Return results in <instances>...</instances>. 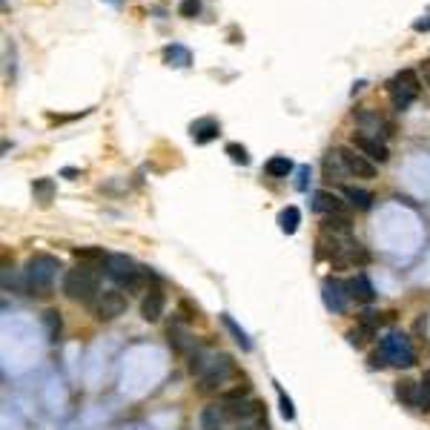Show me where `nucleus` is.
Wrapping results in <instances>:
<instances>
[{"label":"nucleus","mask_w":430,"mask_h":430,"mask_svg":"<svg viewBox=\"0 0 430 430\" xmlns=\"http://www.w3.org/2000/svg\"><path fill=\"white\" fill-rule=\"evenodd\" d=\"M353 147H356L358 152H362V155H367L370 161H379V164H385V161L390 158L387 143L379 141V135H370V132H356Z\"/></svg>","instance_id":"nucleus-12"},{"label":"nucleus","mask_w":430,"mask_h":430,"mask_svg":"<svg viewBox=\"0 0 430 430\" xmlns=\"http://www.w3.org/2000/svg\"><path fill=\"white\" fill-rule=\"evenodd\" d=\"M190 132H192V141L195 143H209L212 138H218L221 127H218V121H215V118H201V121L192 123Z\"/></svg>","instance_id":"nucleus-18"},{"label":"nucleus","mask_w":430,"mask_h":430,"mask_svg":"<svg viewBox=\"0 0 430 430\" xmlns=\"http://www.w3.org/2000/svg\"><path fill=\"white\" fill-rule=\"evenodd\" d=\"M63 293L66 298L78 304H95L101 298V273L98 264H78L75 270H69L63 276Z\"/></svg>","instance_id":"nucleus-2"},{"label":"nucleus","mask_w":430,"mask_h":430,"mask_svg":"<svg viewBox=\"0 0 430 430\" xmlns=\"http://www.w3.org/2000/svg\"><path fill=\"white\" fill-rule=\"evenodd\" d=\"M298 224H301V212H298V207H287V209H281V215H278V227H281V232L293 236V232L298 229Z\"/></svg>","instance_id":"nucleus-24"},{"label":"nucleus","mask_w":430,"mask_h":430,"mask_svg":"<svg viewBox=\"0 0 430 430\" xmlns=\"http://www.w3.org/2000/svg\"><path fill=\"white\" fill-rule=\"evenodd\" d=\"M347 293H350L353 301H362V304L373 301V296H376L373 284H370V278H367L365 273H356V276L347 281Z\"/></svg>","instance_id":"nucleus-17"},{"label":"nucleus","mask_w":430,"mask_h":430,"mask_svg":"<svg viewBox=\"0 0 430 430\" xmlns=\"http://www.w3.org/2000/svg\"><path fill=\"white\" fill-rule=\"evenodd\" d=\"M419 86H422V81H419L416 72H413V69H402L399 75L387 83V92H390V103H393V110H396V112H405L407 106L416 101Z\"/></svg>","instance_id":"nucleus-3"},{"label":"nucleus","mask_w":430,"mask_h":430,"mask_svg":"<svg viewBox=\"0 0 430 430\" xmlns=\"http://www.w3.org/2000/svg\"><path fill=\"white\" fill-rule=\"evenodd\" d=\"M178 14L181 17H198L201 14V0H181V3H178Z\"/></svg>","instance_id":"nucleus-28"},{"label":"nucleus","mask_w":430,"mask_h":430,"mask_svg":"<svg viewBox=\"0 0 430 430\" xmlns=\"http://www.w3.org/2000/svg\"><path fill=\"white\" fill-rule=\"evenodd\" d=\"M221 321H224V327H227L232 336H236V342H238L244 350H249V347H253V342H249V338H247V333H244V330H241V327H238V325H236V321H232L229 316H221Z\"/></svg>","instance_id":"nucleus-26"},{"label":"nucleus","mask_w":430,"mask_h":430,"mask_svg":"<svg viewBox=\"0 0 430 430\" xmlns=\"http://www.w3.org/2000/svg\"><path fill=\"white\" fill-rule=\"evenodd\" d=\"M164 61H167L170 66L184 69V66H190V63H192V55H190V49H187V46L172 43V46H167V49H164Z\"/></svg>","instance_id":"nucleus-20"},{"label":"nucleus","mask_w":430,"mask_h":430,"mask_svg":"<svg viewBox=\"0 0 430 430\" xmlns=\"http://www.w3.org/2000/svg\"><path fill=\"white\" fill-rule=\"evenodd\" d=\"M367 249L358 244V241H347L342 249H338V256L330 261L336 270H356V267H365L367 264Z\"/></svg>","instance_id":"nucleus-11"},{"label":"nucleus","mask_w":430,"mask_h":430,"mask_svg":"<svg viewBox=\"0 0 430 430\" xmlns=\"http://www.w3.org/2000/svg\"><path fill=\"white\" fill-rule=\"evenodd\" d=\"M419 72H422V78H424V86H430V58H424V61H422Z\"/></svg>","instance_id":"nucleus-33"},{"label":"nucleus","mask_w":430,"mask_h":430,"mask_svg":"<svg viewBox=\"0 0 430 430\" xmlns=\"http://www.w3.org/2000/svg\"><path fill=\"white\" fill-rule=\"evenodd\" d=\"M167 338H170V347L175 353H181V356H190L195 350V338L190 336L184 321H172V325L167 327Z\"/></svg>","instance_id":"nucleus-14"},{"label":"nucleus","mask_w":430,"mask_h":430,"mask_svg":"<svg viewBox=\"0 0 430 430\" xmlns=\"http://www.w3.org/2000/svg\"><path fill=\"white\" fill-rule=\"evenodd\" d=\"M413 29H416V32H427V29H430V14H427V17H422V21H416V23H413Z\"/></svg>","instance_id":"nucleus-34"},{"label":"nucleus","mask_w":430,"mask_h":430,"mask_svg":"<svg viewBox=\"0 0 430 430\" xmlns=\"http://www.w3.org/2000/svg\"><path fill=\"white\" fill-rule=\"evenodd\" d=\"M218 405L224 407V413L229 422H247L256 416V405L247 399V390L244 387H232L227 393H221Z\"/></svg>","instance_id":"nucleus-5"},{"label":"nucleus","mask_w":430,"mask_h":430,"mask_svg":"<svg viewBox=\"0 0 430 430\" xmlns=\"http://www.w3.org/2000/svg\"><path fill=\"white\" fill-rule=\"evenodd\" d=\"M321 298H325V307L330 313H345L347 310V301H350L347 284L338 281V278H327L325 284H321Z\"/></svg>","instance_id":"nucleus-10"},{"label":"nucleus","mask_w":430,"mask_h":430,"mask_svg":"<svg viewBox=\"0 0 430 430\" xmlns=\"http://www.w3.org/2000/svg\"><path fill=\"white\" fill-rule=\"evenodd\" d=\"M419 410H424V413H430V385L422 382V396H419Z\"/></svg>","instance_id":"nucleus-30"},{"label":"nucleus","mask_w":430,"mask_h":430,"mask_svg":"<svg viewBox=\"0 0 430 430\" xmlns=\"http://www.w3.org/2000/svg\"><path fill=\"white\" fill-rule=\"evenodd\" d=\"M43 327H46V338H49V342H58V338H61V327H63L61 313L58 310H46L43 313Z\"/></svg>","instance_id":"nucleus-25"},{"label":"nucleus","mask_w":430,"mask_h":430,"mask_svg":"<svg viewBox=\"0 0 430 430\" xmlns=\"http://www.w3.org/2000/svg\"><path fill=\"white\" fill-rule=\"evenodd\" d=\"M336 155H338V161H342L345 172L353 175V178H376V172H379L373 161L367 155H362L356 147H342V150H336Z\"/></svg>","instance_id":"nucleus-7"},{"label":"nucleus","mask_w":430,"mask_h":430,"mask_svg":"<svg viewBox=\"0 0 430 430\" xmlns=\"http://www.w3.org/2000/svg\"><path fill=\"white\" fill-rule=\"evenodd\" d=\"M267 175H273V178H287L293 172V161L287 158V155H276V158H270L267 161Z\"/></svg>","instance_id":"nucleus-23"},{"label":"nucleus","mask_w":430,"mask_h":430,"mask_svg":"<svg viewBox=\"0 0 430 430\" xmlns=\"http://www.w3.org/2000/svg\"><path fill=\"white\" fill-rule=\"evenodd\" d=\"M373 336H376V325H373L370 318H362V321H358V325L347 333V342H350L353 347H365Z\"/></svg>","instance_id":"nucleus-19"},{"label":"nucleus","mask_w":430,"mask_h":430,"mask_svg":"<svg viewBox=\"0 0 430 430\" xmlns=\"http://www.w3.org/2000/svg\"><path fill=\"white\" fill-rule=\"evenodd\" d=\"M307 178H310V167H298V181H296V187H298V190H307Z\"/></svg>","instance_id":"nucleus-32"},{"label":"nucleus","mask_w":430,"mask_h":430,"mask_svg":"<svg viewBox=\"0 0 430 430\" xmlns=\"http://www.w3.org/2000/svg\"><path fill=\"white\" fill-rule=\"evenodd\" d=\"M198 424H201V430H227L229 419H227L221 405H207L198 416Z\"/></svg>","instance_id":"nucleus-16"},{"label":"nucleus","mask_w":430,"mask_h":430,"mask_svg":"<svg viewBox=\"0 0 430 430\" xmlns=\"http://www.w3.org/2000/svg\"><path fill=\"white\" fill-rule=\"evenodd\" d=\"M313 209L321 212V215H347L345 201L338 198L336 192H327V190L313 192Z\"/></svg>","instance_id":"nucleus-15"},{"label":"nucleus","mask_w":430,"mask_h":430,"mask_svg":"<svg viewBox=\"0 0 430 430\" xmlns=\"http://www.w3.org/2000/svg\"><path fill=\"white\" fill-rule=\"evenodd\" d=\"M32 192L46 204V201L52 198V181H49V178H41V181H34V184H32Z\"/></svg>","instance_id":"nucleus-29"},{"label":"nucleus","mask_w":430,"mask_h":430,"mask_svg":"<svg viewBox=\"0 0 430 430\" xmlns=\"http://www.w3.org/2000/svg\"><path fill=\"white\" fill-rule=\"evenodd\" d=\"M103 270H106V276H110L118 287H123V284H127V281L141 270V267H138L130 256H123V253H110V256H106V261H103Z\"/></svg>","instance_id":"nucleus-9"},{"label":"nucleus","mask_w":430,"mask_h":430,"mask_svg":"<svg viewBox=\"0 0 430 430\" xmlns=\"http://www.w3.org/2000/svg\"><path fill=\"white\" fill-rule=\"evenodd\" d=\"M167 310V296L161 287H150L147 293L141 298V318L143 321H158Z\"/></svg>","instance_id":"nucleus-13"},{"label":"nucleus","mask_w":430,"mask_h":430,"mask_svg":"<svg viewBox=\"0 0 430 430\" xmlns=\"http://www.w3.org/2000/svg\"><path fill=\"white\" fill-rule=\"evenodd\" d=\"M58 270H61V261L55 256H46V253H38L32 256L23 267V293L26 296H49L52 287H55V278H58Z\"/></svg>","instance_id":"nucleus-1"},{"label":"nucleus","mask_w":430,"mask_h":430,"mask_svg":"<svg viewBox=\"0 0 430 430\" xmlns=\"http://www.w3.org/2000/svg\"><path fill=\"white\" fill-rule=\"evenodd\" d=\"M419 396H422V385L419 382H402L396 387V399L407 407H419Z\"/></svg>","instance_id":"nucleus-21"},{"label":"nucleus","mask_w":430,"mask_h":430,"mask_svg":"<svg viewBox=\"0 0 430 430\" xmlns=\"http://www.w3.org/2000/svg\"><path fill=\"white\" fill-rule=\"evenodd\" d=\"M424 385H430V370H427V373H424Z\"/></svg>","instance_id":"nucleus-35"},{"label":"nucleus","mask_w":430,"mask_h":430,"mask_svg":"<svg viewBox=\"0 0 430 430\" xmlns=\"http://www.w3.org/2000/svg\"><path fill=\"white\" fill-rule=\"evenodd\" d=\"M281 413H284V419H293V416H296V410H293V402L287 399L284 393H281Z\"/></svg>","instance_id":"nucleus-31"},{"label":"nucleus","mask_w":430,"mask_h":430,"mask_svg":"<svg viewBox=\"0 0 430 430\" xmlns=\"http://www.w3.org/2000/svg\"><path fill=\"white\" fill-rule=\"evenodd\" d=\"M224 152L229 155V161H236V164H241V167L249 164V155H247V150L241 147V143H227V150H224Z\"/></svg>","instance_id":"nucleus-27"},{"label":"nucleus","mask_w":430,"mask_h":430,"mask_svg":"<svg viewBox=\"0 0 430 430\" xmlns=\"http://www.w3.org/2000/svg\"><path fill=\"white\" fill-rule=\"evenodd\" d=\"M229 373H232V365H229V358L227 356H215L212 358V365L204 370V376H198V393H204V396H209V393H218L227 379H229Z\"/></svg>","instance_id":"nucleus-6"},{"label":"nucleus","mask_w":430,"mask_h":430,"mask_svg":"<svg viewBox=\"0 0 430 430\" xmlns=\"http://www.w3.org/2000/svg\"><path fill=\"white\" fill-rule=\"evenodd\" d=\"M127 313V296L121 290H103L101 298L95 301V318L98 321H112Z\"/></svg>","instance_id":"nucleus-8"},{"label":"nucleus","mask_w":430,"mask_h":430,"mask_svg":"<svg viewBox=\"0 0 430 430\" xmlns=\"http://www.w3.org/2000/svg\"><path fill=\"white\" fill-rule=\"evenodd\" d=\"M379 353H382L385 362L393 365V367H410V365L416 362L413 345H410V338H407L405 333H399V330H393V333H387V336L382 338Z\"/></svg>","instance_id":"nucleus-4"},{"label":"nucleus","mask_w":430,"mask_h":430,"mask_svg":"<svg viewBox=\"0 0 430 430\" xmlns=\"http://www.w3.org/2000/svg\"><path fill=\"white\" fill-rule=\"evenodd\" d=\"M345 198H347L356 209H370L373 192H367V190H362V187H345Z\"/></svg>","instance_id":"nucleus-22"}]
</instances>
